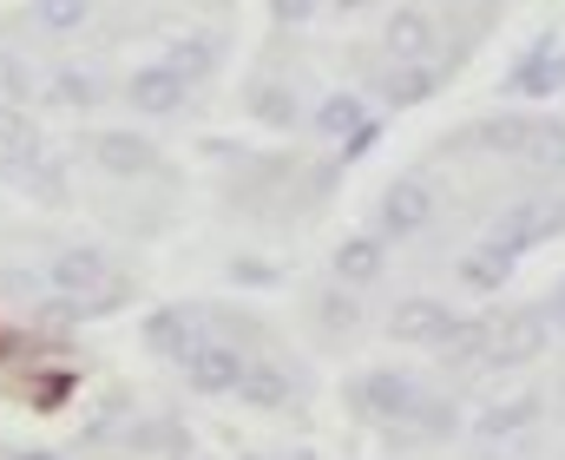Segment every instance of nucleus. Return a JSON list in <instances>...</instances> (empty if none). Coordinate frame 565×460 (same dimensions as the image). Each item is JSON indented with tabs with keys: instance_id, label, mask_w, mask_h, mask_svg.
<instances>
[{
	"instance_id": "nucleus-14",
	"label": "nucleus",
	"mask_w": 565,
	"mask_h": 460,
	"mask_svg": "<svg viewBox=\"0 0 565 460\" xmlns=\"http://www.w3.org/2000/svg\"><path fill=\"white\" fill-rule=\"evenodd\" d=\"M86 20H93V0H33V26L46 33H73Z\"/></svg>"
},
{
	"instance_id": "nucleus-1",
	"label": "nucleus",
	"mask_w": 565,
	"mask_h": 460,
	"mask_svg": "<svg viewBox=\"0 0 565 460\" xmlns=\"http://www.w3.org/2000/svg\"><path fill=\"white\" fill-rule=\"evenodd\" d=\"M53 290H66L79 315H86V309H106V303H126V284L106 277V257H93V250H66V257L53 264Z\"/></svg>"
},
{
	"instance_id": "nucleus-8",
	"label": "nucleus",
	"mask_w": 565,
	"mask_h": 460,
	"mask_svg": "<svg viewBox=\"0 0 565 460\" xmlns=\"http://www.w3.org/2000/svg\"><path fill=\"white\" fill-rule=\"evenodd\" d=\"M395 329L408 342H454L460 335V315H447L440 303H402L395 309Z\"/></svg>"
},
{
	"instance_id": "nucleus-19",
	"label": "nucleus",
	"mask_w": 565,
	"mask_h": 460,
	"mask_svg": "<svg viewBox=\"0 0 565 460\" xmlns=\"http://www.w3.org/2000/svg\"><path fill=\"white\" fill-rule=\"evenodd\" d=\"M520 421H533V402H507V408H493V415L480 421V435H513Z\"/></svg>"
},
{
	"instance_id": "nucleus-21",
	"label": "nucleus",
	"mask_w": 565,
	"mask_h": 460,
	"mask_svg": "<svg viewBox=\"0 0 565 460\" xmlns=\"http://www.w3.org/2000/svg\"><path fill=\"white\" fill-rule=\"evenodd\" d=\"M309 7H316V0H277V20L296 26V20H309Z\"/></svg>"
},
{
	"instance_id": "nucleus-6",
	"label": "nucleus",
	"mask_w": 565,
	"mask_h": 460,
	"mask_svg": "<svg viewBox=\"0 0 565 460\" xmlns=\"http://www.w3.org/2000/svg\"><path fill=\"white\" fill-rule=\"evenodd\" d=\"M145 342H151L158 355H171V362H191V349L204 342V329H198L184 309H158V315L145 322Z\"/></svg>"
},
{
	"instance_id": "nucleus-12",
	"label": "nucleus",
	"mask_w": 565,
	"mask_h": 460,
	"mask_svg": "<svg viewBox=\"0 0 565 460\" xmlns=\"http://www.w3.org/2000/svg\"><path fill=\"white\" fill-rule=\"evenodd\" d=\"M237 395H244L250 408H282V402H289V382H282L277 368H264V362H244V382H237Z\"/></svg>"
},
{
	"instance_id": "nucleus-5",
	"label": "nucleus",
	"mask_w": 565,
	"mask_h": 460,
	"mask_svg": "<svg viewBox=\"0 0 565 460\" xmlns=\"http://www.w3.org/2000/svg\"><path fill=\"white\" fill-rule=\"evenodd\" d=\"M427 211H434V197H427L415 178H402V184L382 197V237H415L427 224Z\"/></svg>"
},
{
	"instance_id": "nucleus-13",
	"label": "nucleus",
	"mask_w": 565,
	"mask_h": 460,
	"mask_svg": "<svg viewBox=\"0 0 565 460\" xmlns=\"http://www.w3.org/2000/svg\"><path fill=\"white\" fill-rule=\"evenodd\" d=\"M335 270H342V284H375L382 277V244H369V237L342 244L335 250Z\"/></svg>"
},
{
	"instance_id": "nucleus-22",
	"label": "nucleus",
	"mask_w": 565,
	"mask_h": 460,
	"mask_svg": "<svg viewBox=\"0 0 565 460\" xmlns=\"http://www.w3.org/2000/svg\"><path fill=\"white\" fill-rule=\"evenodd\" d=\"M553 309H565V290H559V303H553Z\"/></svg>"
},
{
	"instance_id": "nucleus-20",
	"label": "nucleus",
	"mask_w": 565,
	"mask_h": 460,
	"mask_svg": "<svg viewBox=\"0 0 565 460\" xmlns=\"http://www.w3.org/2000/svg\"><path fill=\"white\" fill-rule=\"evenodd\" d=\"M13 99H26V73H20V60H0V106H13Z\"/></svg>"
},
{
	"instance_id": "nucleus-2",
	"label": "nucleus",
	"mask_w": 565,
	"mask_h": 460,
	"mask_svg": "<svg viewBox=\"0 0 565 460\" xmlns=\"http://www.w3.org/2000/svg\"><path fill=\"white\" fill-rule=\"evenodd\" d=\"M415 402H422V382H415V375H402V368H375L369 382H355V408H369V415L408 421V415H415Z\"/></svg>"
},
{
	"instance_id": "nucleus-11",
	"label": "nucleus",
	"mask_w": 565,
	"mask_h": 460,
	"mask_svg": "<svg viewBox=\"0 0 565 460\" xmlns=\"http://www.w3.org/2000/svg\"><path fill=\"white\" fill-rule=\"evenodd\" d=\"M559 79H565V53H559V46H540V60L513 73V93H526V99H546Z\"/></svg>"
},
{
	"instance_id": "nucleus-7",
	"label": "nucleus",
	"mask_w": 565,
	"mask_h": 460,
	"mask_svg": "<svg viewBox=\"0 0 565 460\" xmlns=\"http://www.w3.org/2000/svg\"><path fill=\"white\" fill-rule=\"evenodd\" d=\"M184 99H191V86H184L164 60H158V66H145L139 79H132V106H139V113H178Z\"/></svg>"
},
{
	"instance_id": "nucleus-9",
	"label": "nucleus",
	"mask_w": 565,
	"mask_h": 460,
	"mask_svg": "<svg viewBox=\"0 0 565 460\" xmlns=\"http://www.w3.org/2000/svg\"><path fill=\"white\" fill-rule=\"evenodd\" d=\"M422 53H427L422 7H395V13H388V60H395V66H415Z\"/></svg>"
},
{
	"instance_id": "nucleus-17",
	"label": "nucleus",
	"mask_w": 565,
	"mask_h": 460,
	"mask_svg": "<svg viewBox=\"0 0 565 460\" xmlns=\"http://www.w3.org/2000/svg\"><path fill=\"white\" fill-rule=\"evenodd\" d=\"M99 93H106V86H99L93 73H79V66H66V73L53 79V99H66V106H93Z\"/></svg>"
},
{
	"instance_id": "nucleus-16",
	"label": "nucleus",
	"mask_w": 565,
	"mask_h": 460,
	"mask_svg": "<svg viewBox=\"0 0 565 460\" xmlns=\"http://www.w3.org/2000/svg\"><path fill=\"white\" fill-rule=\"evenodd\" d=\"M526 126H533V119H526V113H513V119H487L473 139H480L487 152H526Z\"/></svg>"
},
{
	"instance_id": "nucleus-4",
	"label": "nucleus",
	"mask_w": 565,
	"mask_h": 460,
	"mask_svg": "<svg viewBox=\"0 0 565 460\" xmlns=\"http://www.w3.org/2000/svg\"><path fill=\"white\" fill-rule=\"evenodd\" d=\"M316 132H329V139H342L349 152H362V146H375V126H369V106H362V99H349V93H335V99H322V106H316Z\"/></svg>"
},
{
	"instance_id": "nucleus-18",
	"label": "nucleus",
	"mask_w": 565,
	"mask_h": 460,
	"mask_svg": "<svg viewBox=\"0 0 565 460\" xmlns=\"http://www.w3.org/2000/svg\"><path fill=\"white\" fill-rule=\"evenodd\" d=\"M507 264H513V257H500V250H480V257H467V270H460V277H467L473 290H500V284H507Z\"/></svg>"
},
{
	"instance_id": "nucleus-15",
	"label": "nucleus",
	"mask_w": 565,
	"mask_h": 460,
	"mask_svg": "<svg viewBox=\"0 0 565 460\" xmlns=\"http://www.w3.org/2000/svg\"><path fill=\"white\" fill-rule=\"evenodd\" d=\"M526 158H533V164H565V126L559 119H533V126H526Z\"/></svg>"
},
{
	"instance_id": "nucleus-10",
	"label": "nucleus",
	"mask_w": 565,
	"mask_h": 460,
	"mask_svg": "<svg viewBox=\"0 0 565 460\" xmlns=\"http://www.w3.org/2000/svg\"><path fill=\"white\" fill-rule=\"evenodd\" d=\"M99 158H106V171H119V178H139V171L158 164V152H151L145 139H132V132H106V139H99Z\"/></svg>"
},
{
	"instance_id": "nucleus-3",
	"label": "nucleus",
	"mask_w": 565,
	"mask_h": 460,
	"mask_svg": "<svg viewBox=\"0 0 565 460\" xmlns=\"http://www.w3.org/2000/svg\"><path fill=\"white\" fill-rule=\"evenodd\" d=\"M184 368H191V382H198L204 395H237V382H244V355H237L231 342H211V335L191 349Z\"/></svg>"
}]
</instances>
